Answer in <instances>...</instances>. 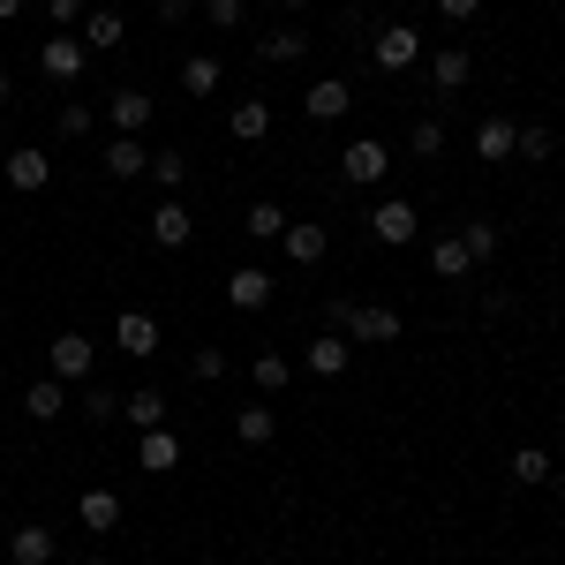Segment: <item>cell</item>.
I'll return each mask as SVG.
<instances>
[{"label": "cell", "mask_w": 565, "mask_h": 565, "mask_svg": "<svg viewBox=\"0 0 565 565\" xmlns=\"http://www.w3.org/2000/svg\"><path fill=\"white\" fill-rule=\"evenodd\" d=\"M279 249H287V264H324L332 257V234H324V226H295V218H287V234H279Z\"/></svg>", "instance_id": "7c38bea8"}, {"label": "cell", "mask_w": 565, "mask_h": 565, "mask_svg": "<svg viewBox=\"0 0 565 565\" xmlns=\"http://www.w3.org/2000/svg\"><path fill=\"white\" fill-rule=\"evenodd\" d=\"M340 174H348L354 189H377V181L392 174V151L377 143V136H354L348 151H340Z\"/></svg>", "instance_id": "7a4b0ae2"}, {"label": "cell", "mask_w": 565, "mask_h": 565, "mask_svg": "<svg viewBox=\"0 0 565 565\" xmlns=\"http://www.w3.org/2000/svg\"><path fill=\"white\" fill-rule=\"evenodd\" d=\"M143 167H151V151H143V136H114V143H106V174H114V181H136Z\"/></svg>", "instance_id": "7402d4cb"}, {"label": "cell", "mask_w": 565, "mask_h": 565, "mask_svg": "<svg viewBox=\"0 0 565 565\" xmlns=\"http://www.w3.org/2000/svg\"><path fill=\"white\" fill-rule=\"evenodd\" d=\"M505 468H513V482H521V490H543V482H558V460H551L543 445H521Z\"/></svg>", "instance_id": "44dd1931"}, {"label": "cell", "mask_w": 565, "mask_h": 565, "mask_svg": "<svg viewBox=\"0 0 565 565\" xmlns=\"http://www.w3.org/2000/svg\"><path fill=\"white\" fill-rule=\"evenodd\" d=\"M189 370L212 385V377H226V354H218V348H196V354H189Z\"/></svg>", "instance_id": "f35d334b"}, {"label": "cell", "mask_w": 565, "mask_h": 565, "mask_svg": "<svg viewBox=\"0 0 565 565\" xmlns=\"http://www.w3.org/2000/svg\"><path fill=\"white\" fill-rule=\"evenodd\" d=\"M242 234H249V242H279V234H287V212H279L271 196H257V204L242 212Z\"/></svg>", "instance_id": "484cf974"}, {"label": "cell", "mask_w": 565, "mask_h": 565, "mask_svg": "<svg viewBox=\"0 0 565 565\" xmlns=\"http://www.w3.org/2000/svg\"><path fill=\"white\" fill-rule=\"evenodd\" d=\"M23 415H31V423H61V415H68V385H61V377H39V385L23 392Z\"/></svg>", "instance_id": "ffe728a7"}, {"label": "cell", "mask_w": 565, "mask_h": 565, "mask_svg": "<svg viewBox=\"0 0 565 565\" xmlns=\"http://www.w3.org/2000/svg\"><path fill=\"white\" fill-rule=\"evenodd\" d=\"M370 53H377V68H385V76H399V68H415V61H423V31H415V23H385Z\"/></svg>", "instance_id": "5b68a950"}, {"label": "cell", "mask_w": 565, "mask_h": 565, "mask_svg": "<svg viewBox=\"0 0 565 565\" xmlns=\"http://www.w3.org/2000/svg\"><path fill=\"white\" fill-rule=\"evenodd\" d=\"M407 143H415V159H437V151H445V121H415Z\"/></svg>", "instance_id": "d590c367"}, {"label": "cell", "mask_w": 565, "mask_h": 565, "mask_svg": "<svg viewBox=\"0 0 565 565\" xmlns=\"http://www.w3.org/2000/svg\"><path fill=\"white\" fill-rule=\"evenodd\" d=\"M302 106H309V121H340V114H348V106H354V90L340 84V76H317V84H309V98H302Z\"/></svg>", "instance_id": "e0dca14e"}, {"label": "cell", "mask_w": 565, "mask_h": 565, "mask_svg": "<svg viewBox=\"0 0 565 565\" xmlns=\"http://www.w3.org/2000/svg\"><path fill=\"white\" fill-rule=\"evenodd\" d=\"M226 129H234V143H264V136H271V106H264V98H242V106L226 114Z\"/></svg>", "instance_id": "cb8c5ba5"}, {"label": "cell", "mask_w": 565, "mask_h": 565, "mask_svg": "<svg viewBox=\"0 0 565 565\" xmlns=\"http://www.w3.org/2000/svg\"><path fill=\"white\" fill-rule=\"evenodd\" d=\"M257 53L271 61V68H287V61H302V53H309V39L295 31V23H279V31H264V45H257Z\"/></svg>", "instance_id": "83f0119b"}, {"label": "cell", "mask_w": 565, "mask_h": 565, "mask_svg": "<svg viewBox=\"0 0 565 565\" xmlns=\"http://www.w3.org/2000/svg\"><path fill=\"white\" fill-rule=\"evenodd\" d=\"M76 407H84V423H114V415H121V392L84 385V399H76Z\"/></svg>", "instance_id": "836d02e7"}, {"label": "cell", "mask_w": 565, "mask_h": 565, "mask_svg": "<svg viewBox=\"0 0 565 565\" xmlns=\"http://www.w3.org/2000/svg\"><path fill=\"white\" fill-rule=\"evenodd\" d=\"M167 415H174V407H167L159 385H136L129 399H121V423H136V430H167Z\"/></svg>", "instance_id": "5bb4252c"}, {"label": "cell", "mask_w": 565, "mask_h": 565, "mask_svg": "<svg viewBox=\"0 0 565 565\" xmlns=\"http://www.w3.org/2000/svg\"><path fill=\"white\" fill-rule=\"evenodd\" d=\"M468 76H476V53H468V45H437V53H430V84L445 90V98L468 84Z\"/></svg>", "instance_id": "4fadbf2b"}, {"label": "cell", "mask_w": 565, "mask_h": 565, "mask_svg": "<svg viewBox=\"0 0 565 565\" xmlns=\"http://www.w3.org/2000/svg\"><path fill=\"white\" fill-rule=\"evenodd\" d=\"M84 61H90V45L68 39V31H53V39L39 45V68L53 76V84H76V76H84Z\"/></svg>", "instance_id": "52a82bcc"}, {"label": "cell", "mask_w": 565, "mask_h": 565, "mask_svg": "<svg viewBox=\"0 0 565 565\" xmlns=\"http://www.w3.org/2000/svg\"><path fill=\"white\" fill-rule=\"evenodd\" d=\"M226 302H234V309H264V302H271V271H257V264H242V271L226 279Z\"/></svg>", "instance_id": "603a6c76"}, {"label": "cell", "mask_w": 565, "mask_h": 565, "mask_svg": "<svg viewBox=\"0 0 565 565\" xmlns=\"http://www.w3.org/2000/svg\"><path fill=\"white\" fill-rule=\"evenodd\" d=\"M332 324L348 332V348H392L399 340V309L385 302H332Z\"/></svg>", "instance_id": "6da1fadb"}, {"label": "cell", "mask_w": 565, "mask_h": 565, "mask_svg": "<svg viewBox=\"0 0 565 565\" xmlns=\"http://www.w3.org/2000/svg\"><path fill=\"white\" fill-rule=\"evenodd\" d=\"M53 551H61V535H53L45 521H23L15 535H8V558L15 565H53Z\"/></svg>", "instance_id": "30bf717a"}, {"label": "cell", "mask_w": 565, "mask_h": 565, "mask_svg": "<svg viewBox=\"0 0 565 565\" xmlns=\"http://www.w3.org/2000/svg\"><path fill=\"white\" fill-rule=\"evenodd\" d=\"M61 136H90V106H61Z\"/></svg>", "instance_id": "60d3db41"}, {"label": "cell", "mask_w": 565, "mask_h": 565, "mask_svg": "<svg viewBox=\"0 0 565 565\" xmlns=\"http://www.w3.org/2000/svg\"><path fill=\"white\" fill-rule=\"evenodd\" d=\"M249 377H257V392L271 399V392L295 385V362H287V354H257V362H249Z\"/></svg>", "instance_id": "f546056e"}, {"label": "cell", "mask_w": 565, "mask_h": 565, "mask_svg": "<svg viewBox=\"0 0 565 565\" xmlns=\"http://www.w3.org/2000/svg\"><path fill=\"white\" fill-rule=\"evenodd\" d=\"M513 129H521V121H505V114L476 121V159L482 167H505V159H513Z\"/></svg>", "instance_id": "9a60e30c"}, {"label": "cell", "mask_w": 565, "mask_h": 565, "mask_svg": "<svg viewBox=\"0 0 565 565\" xmlns=\"http://www.w3.org/2000/svg\"><path fill=\"white\" fill-rule=\"evenodd\" d=\"M136 468H143V476H167V468H181V437H174V430H143V445H136Z\"/></svg>", "instance_id": "ac0fdd59"}, {"label": "cell", "mask_w": 565, "mask_h": 565, "mask_svg": "<svg viewBox=\"0 0 565 565\" xmlns=\"http://www.w3.org/2000/svg\"><path fill=\"white\" fill-rule=\"evenodd\" d=\"M370 234H377L385 249H407V242L423 234V218H415V204H407V196H385V204L370 212Z\"/></svg>", "instance_id": "8992f818"}, {"label": "cell", "mask_w": 565, "mask_h": 565, "mask_svg": "<svg viewBox=\"0 0 565 565\" xmlns=\"http://www.w3.org/2000/svg\"><path fill=\"white\" fill-rule=\"evenodd\" d=\"M0 174H8V189H23V196H31V189L53 181V159H45L39 143H23V151H8V159H0Z\"/></svg>", "instance_id": "9c48e42d"}, {"label": "cell", "mask_w": 565, "mask_h": 565, "mask_svg": "<svg viewBox=\"0 0 565 565\" xmlns=\"http://www.w3.org/2000/svg\"><path fill=\"white\" fill-rule=\"evenodd\" d=\"M45 362H53V377H61V385H84L90 370H98V348H90L84 332H61V340L45 348Z\"/></svg>", "instance_id": "277c9868"}, {"label": "cell", "mask_w": 565, "mask_h": 565, "mask_svg": "<svg viewBox=\"0 0 565 565\" xmlns=\"http://www.w3.org/2000/svg\"><path fill=\"white\" fill-rule=\"evenodd\" d=\"M143 226H151V242H159V249H189V234H196V226H189V212H181V196H167V204L143 218Z\"/></svg>", "instance_id": "2e32d148"}, {"label": "cell", "mask_w": 565, "mask_h": 565, "mask_svg": "<svg viewBox=\"0 0 565 565\" xmlns=\"http://www.w3.org/2000/svg\"><path fill=\"white\" fill-rule=\"evenodd\" d=\"M143 174L159 181L167 196H181V181H189V167H181V143H167V151H151V167H143Z\"/></svg>", "instance_id": "4dcf8cb0"}, {"label": "cell", "mask_w": 565, "mask_h": 565, "mask_svg": "<svg viewBox=\"0 0 565 565\" xmlns=\"http://www.w3.org/2000/svg\"><path fill=\"white\" fill-rule=\"evenodd\" d=\"M234 437H242V445H271V437H279V415H271V407H234Z\"/></svg>", "instance_id": "4316f807"}, {"label": "cell", "mask_w": 565, "mask_h": 565, "mask_svg": "<svg viewBox=\"0 0 565 565\" xmlns=\"http://www.w3.org/2000/svg\"><path fill=\"white\" fill-rule=\"evenodd\" d=\"M204 15H212L218 31H242L249 23V0H204Z\"/></svg>", "instance_id": "8d00e7d4"}, {"label": "cell", "mask_w": 565, "mask_h": 565, "mask_svg": "<svg viewBox=\"0 0 565 565\" xmlns=\"http://www.w3.org/2000/svg\"><path fill=\"white\" fill-rule=\"evenodd\" d=\"M90 565H114V558H90Z\"/></svg>", "instance_id": "f6af8a7d"}, {"label": "cell", "mask_w": 565, "mask_h": 565, "mask_svg": "<svg viewBox=\"0 0 565 565\" xmlns=\"http://www.w3.org/2000/svg\"><path fill=\"white\" fill-rule=\"evenodd\" d=\"M181 90H189V98H212L218 90V61L212 53H189V61H181Z\"/></svg>", "instance_id": "f1b7e54d"}, {"label": "cell", "mask_w": 565, "mask_h": 565, "mask_svg": "<svg viewBox=\"0 0 565 565\" xmlns=\"http://www.w3.org/2000/svg\"><path fill=\"white\" fill-rule=\"evenodd\" d=\"M8 98H15V84H8V68H0V106H8Z\"/></svg>", "instance_id": "7bdbcfd3"}, {"label": "cell", "mask_w": 565, "mask_h": 565, "mask_svg": "<svg viewBox=\"0 0 565 565\" xmlns=\"http://www.w3.org/2000/svg\"><path fill=\"white\" fill-rule=\"evenodd\" d=\"M437 15H445V23H476L482 0H437Z\"/></svg>", "instance_id": "ab89813d"}, {"label": "cell", "mask_w": 565, "mask_h": 565, "mask_svg": "<svg viewBox=\"0 0 565 565\" xmlns=\"http://www.w3.org/2000/svg\"><path fill=\"white\" fill-rule=\"evenodd\" d=\"M151 114H159V106H151L143 90H114V98H106V121H114V136H143V129H151Z\"/></svg>", "instance_id": "8fae6325"}, {"label": "cell", "mask_w": 565, "mask_h": 565, "mask_svg": "<svg viewBox=\"0 0 565 565\" xmlns=\"http://www.w3.org/2000/svg\"><path fill=\"white\" fill-rule=\"evenodd\" d=\"M551 151H558V136H551V129H535V121H527V129H513V159H535V167H543Z\"/></svg>", "instance_id": "d6a6232c"}, {"label": "cell", "mask_w": 565, "mask_h": 565, "mask_svg": "<svg viewBox=\"0 0 565 565\" xmlns=\"http://www.w3.org/2000/svg\"><path fill=\"white\" fill-rule=\"evenodd\" d=\"M23 8H31V0H0V23H15V15H23Z\"/></svg>", "instance_id": "b9f144b4"}, {"label": "cell", "mask_w": 565, "mask_h": 565, "mask_svg": "<svg viewBox=\"0 0 565 565\" xmlns=\"http://www.w3.org/2000/svg\"><path fill=\"white\" fill-rule=\"evenodd\" d=\"M279 8H309V0H279Z\"/></svg>", "instance_id": "ee69618b"}, {"label": "cell", "mask_w": 565, "mask_h": 565, "mask_svg": "<svg viewBox=\"0 0 565 565\" xmlns=\"http://www.w3.org/2000/svg\"><path fill=\"white\" fill-rule=\"evenodd\" d=\"M430 271H437V279H468V271H476V257H468V242H460V234H445V242H430Z\"/></svg>", "instance_id": "d4e9b609"}, {"label": "cell", "mask_w": 565, "mask_h": 565, "mask_svg": "<svg viewBox=\"0 0 565 565\" xmlns=\"http://www.w3.org/2000/svg\"><path fill=\"white\" fill-rule=\"evenodd\" d=\"M460 242H468V257H476V264L498 257V226H482V218H476V226H460Z\"/></svg>", "instance_id": "e575fe53"}, {"label": "cell", "mask_w": 565, "mask_h": 565, "mask_svg": "<svg viewBox=\"0 0 565 565\" xmlns=\"http://www.w3.org/2000/svg\"><path fill=\"white\" fill-rule=\"evenodd\" d=\"M302 362H309V377H348V362H354L348 332H317V340L302 348Z\"/></svg>", "instance_id": "ba28073f"}, {"label": "cell", "mask_w": 565, "mask_h": 565, "mask_svg": "<svg viewBox=\"0 0 565 565\" xmlns=\"http://www.w3.org/2000/svg\"><path fill=\"white\" fill-rule=\"evenodd\" d=\"M76 521H84L90 535H114V527H121V490H84Z\"/></svg>", "instance_id": "d6986e66"}, {"label": "cell", "mask_w": 565, "mask_h": 565, "mask_svg": "<svg viewBox=\"0 0 565 565\" xmlns=\"http://www.w3.org/2000/svg\"><path fill=\"white\" fill-rule=\"evenodd\" d=\"M84 45H121V8H90L84 15Z\"/></svg>", "instance_id": "1f68e13d"}, {"label": "cell", "mask_w": 565, "mask_h": 565, "mask_svg": "<svg viewBox=\"0 0 565 565\" xmlns=\"http://www.w3.org/2000/svg\"><path fill=\"white\" fill-rule=\"evenodd\" d=\"M114 348L129 354V362H151V354H159V317H151V309H121V317H114Z\"/></svg>", "instance_id": "3957f363"}, {"label": "cell", "mask_w": 565, "mask_h": 565, "mask_svg": "<svg viewBox=\"0 0 565 565\" xmlns=\"http://www.w3.org/2000/svg\"><path fill=\"white\" fill-rule=\"evenodd\" d=\"M45 15H53V31H68V23L90 15V0H45Z\"/></svg>", "instance_id": "74e56055"}]
</instances>
